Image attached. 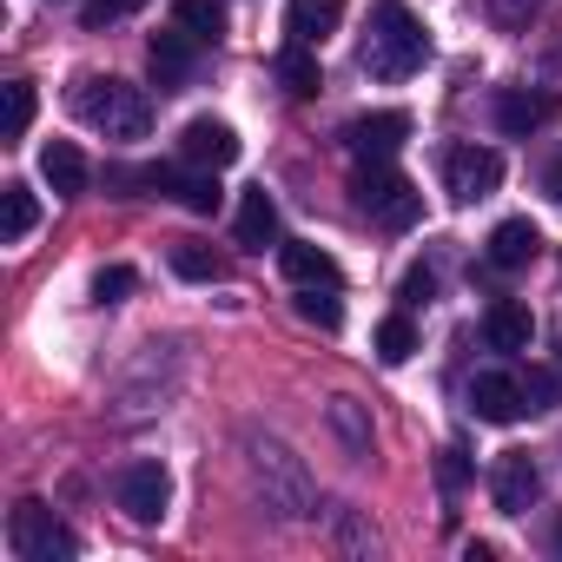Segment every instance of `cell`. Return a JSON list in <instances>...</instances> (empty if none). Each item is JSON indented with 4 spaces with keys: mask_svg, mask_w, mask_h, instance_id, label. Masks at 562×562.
Masks as SVG:
<instances>
[{
    "mask_svg": "<svg viewBox=\"0 0 562 562\" xmlns=\"http://www.w3.org/2000/svg\"><path fill=\"white\" fill-rule=\"evenodd\" d=\"M424 60H430V34H424V21L404 8V0H378L371 21H364L358 67H364L371 80H411V74H424Z\"/></svg>",
    "mask_w": 562,
    "mask_h": 562,
    "instance_id": "cell-1",
    "label": "cell"
},
{
    "mask_svg": "<svg viewBox=\"0 0 562 562\" xmlns=\"http://www.w3.org/2000/svg\"><path fill=\"white\" fill-rule=\"evenodd\" d=\"M74 113L93 126V133H106V139H146L153 133V100L133 87V80H100V74H87L80 87H74Z\"/></svg>",
    "mask_w": 562,
    "mask_h": 562,
    "instance_id": "cell-2",
    "label": "cell"
},
{
    "mask_svg": "<svg viewBox=\"0 0 562 562\" xmlns=\"http://www.w3.org/2000/svg\"><path fill=\"white\" fill-rule=\"evenodd\" d=\"M245 463H251V476H258V490L278 516H318V490H312L305 463L278 437H245Z\"/></svg>",
    "mask_w": 562,
    "mask_h": 562,
    "instance_id": "cell-3",
    "label": "cell"
},
{
    "mask_svg": "<svg viewBox=\"0 0 562 562\" xmlns=\"http://www.w3.org/2000/svg\"><path fill=\"white\" fill-rule=\"evenodd\" d=\"M351 199L364 218H378L384 232H411L424 218V192L391 166V159H358V179H351Z\"/></svg>",
    "mask_w": 562,
    "mask_h": 562,
    "instance_id": "cell-4",
    "label": "cell"
},
{
    "mask_svg": "<svg viewBox=\"0 0 562 562\" xmlns=\"http://www.w3.org/2000/svg\"><path fill=\"white\" fill-rule=\"evenodd\" d=\"M8 549H14L21 562H74V555H80V536H74L41 496H27V503L8 509Z\"/></svg>",
    "mask_w": 562,
    "mask_h": 562,
    "instance_id": "cell-5",
    "label": "cell"
},
{
    "mask_svg": "<svg viewBox=\"0 0 562 562\" xmlns=\"http://www.w3.org/2000/svg\"><path fill=\"white\" fill-rule=\"evenodd\" d=\"M503 186V153L496 146H450L443 153V192L457 205H476Z\"/></svg>",
    "mask_w": 562,
    "mask_h": 562,
    "instance_id": "cell-6",
    "label": "cell"
},
{
    "mask_svg": "<svg viewBox=\"0 0 562 562\" xmlns=\"http://www.w3.org/2000/svg\"><path fill=\"white\" fill-rule=\"evenodd\" d=\"M199 34H186V27H166V34H153L146 41V67H153V87L159 93H179L192 74H199Z\"/></svg>",
    "mask_w": 562,
    "mask_h": 562,
    "instance_id": "cell-7",
    "label": "cell"
},
{
    "mask_svg": "<svg viewBox=\"0 0 562 562\" xmlns=\"http://www.w3.org/2000/svg\"><path fill=\"white\" fill-rule=\"evenodd\" d=\"M166 503H172V476H166V463L139 457V463L120 470V509H126L133 522H159Z\"/></svg>",
    "mask_w": 562,
    "mask_h": 562,
    "instance_id": "cell-8",
    "label": "cell"
},
{
    "mask_svg": "<svg viewBox=\"0 0 562 562\" xmlns=\"http://www.w3.org/2000/svg\"><path fill=\"white\" fill-rule=\"evenodd\" d=\"M555 93L549 87H503L496 93V133L503 139H529V133H542L549 120H555Z\"/></svg>",
    "mask_w": 562,
    "mask_h": 562,
    "instance_id": "cell-9",
    "label": "cell"
},
{
    "mask_svg": "<svg viewBox=\"0 0 562 562\" xmlns=\"http://www.w3.org/2000/svg\"><path fill=\"white\" fill-rule=\"evenodd\" d=\"M404 139H411V113H397V106H384V113H358V120L345 126V146H351L358 159H391Z\"/></svg>",
    "mask_w": 562,
    "mask_h": 562,
    "instance_id": "cell-10",
    "label": "cell"
},
{
    "mask_svg": "<svg viewBox=\"0 0 562 562\" xmlns=\"http://www.w3.org/2000/svg\"><path fill=\"white\" fill-rule=\"evenodd\" d=\"M179 159L218 172V166L238 159V133H232L225 120H212V113H205V120H186V133H179Z\"/></svg>",
    "mask_w": 562,
    "mask_h": 562,
    "instance_id": "cell-11",
    "label": "cell"
},
{
    "mask_svg": "<svg viewBox=\"0 0 562 562\" xmlns=\"http://www.w3.org/2000/svg\"><path fill=\"white\" fill-rule=\"evenodd\" d=\"M536 490H542V476H536L529 450H503V457H496V476H490L496 509H503V516H522V509L536 503Z\"/></svg>",
    "mask_w": 562,
    "mask_h": 562,
    "instance_id": "cell-12",
    "label": "cell"
},
{
    "mask_svg": "<svg viewBox=\"0 0 562 562\" xmlns=\"http://www.w3.org/2000/svg\"><path fill=\"white\" fill-rule=\"evenodd\" d=\"M470 411H476L483 424H516V417L529 411V397H522V384H516L509 371H483V378L470 384Z\"/></svg>",
    "mask_w": 562,
    "mask_h": 562,
    "instance_id": "cell-13",
    "label": "cell"
},
{
    "mask_svg": "<svg viewBox=\"0 0 562 562\" xmlns=\"http://www.w3.org/2000/svg\"><path fill=\"white\" fill-rule=\"evenodd\" d=\"M345 21V0H285V34L299 47H325Z\"/></svg>",
    "mask_w": 562,
    "mask_h": 562,
    "instance_id": "cell-14",
    "label": "cell"
},
{
    "mask_svg": "<svg viewBox=\"0 0 562 562\" xmlns=\"http://www.w3.org/2000/svg\"><path fill=\"white\" fill-rule=\"evenodd\" d=\"M41 179L54 186V199H80L87 192V159L74 139H47L41 146Z\"/></svg>",
    "mask_w": 562,
    "mask_h": 562,
    "instance_id": "cell-15",
    "label": "cell"
},
{
    "mask_svg": "<svg viewBox=\"0 0 562 562\" xmlns=\"http://www.w3.org/2000/svg\"><path fill=\"white\" fill-rule=\"evenodd\" d=\"M536 251H542V232H536L529 218H503V225L490 232V265H496V271H522Z\"/></svg>",
    "mask_w": 562,
    "mask_h": 562,
    "instance_id": "cell-16",
    "label": "cell"
},
{
    "mask_svg": "<svg viewBox=\"0 0 562 562\" xmlns=\"http://www.w3.org/2000/svg\"><path fill=\"white\" fill-rule=\"evenodd\" d=\"M483 338L496 345V351H529V338H536V318H529V305H516V299H496L490 305V318H483Z\"/></svg>",
    "mask_w": 562,
    "mask_h": 562,
    "instance_id": "cell-17",
    "label": "cell"
},
{
    "mask_svg": "<svg viewBox=\"0 0 562 562\" xmlns=\"http://www.w3.org/2000/svg\"><path fill=\"white\" fill-rule=\"evenodd\" d=\"M278 265H285V278L292 285H338V258L331 251H318V245H305V238H292V245H278Z\"/></svg>",
    "mask_w": 562,
    "mask_h": 562,
    "instance_id": "cell-18",
    "label": "cell"
},
{
    "mask_svg": "<svg viewBox=\"0 0 562 562\" xmlns=\"http://www.w3.org/2000/svg\"><path fill=\"white\" fill-rule=\"evenodd\" d=\"M271 238H278V205H271L265 186H251V192L238 199V245H245V251H265Z\"/></svg>",
    "mask_w": 562,
    "mask_h": 562,
    "instance_id": "cell-19",
    "label": "cell"
},
{
    "mask_svg": "<svg viewBox=\"0 0 562 562\" xmlns=\"http://www.w3.org/2000/svg\"><path fill=\"white\" fill-rule=\"evenodd\" d=\"M278 80H285V93H299V100H312L318 87H325V74H318V47H285L278 54Z\"/></svg>",
    "mask_w": 562,
    "mask_h": 562,
    "instance_id": "cell-20",
    "label": "cell"
},
{
    "mask_svg": "<svg viewBox=\"0 0 562 562\" xmlns=\"http://www.w3.org/2000/svg\"><path fill=\"white\" fill-rule=\"evenodd\" d=\"M172 271L192 278V285H218V278H225V258H218L212 245H199V238H179V245H172Z\"/></svg>",
    "mask_w": 562,
    "mask_h": 562,
    "instance_id": "cell-21",
    "label": "cell"
},
{
    "mask_svg": "<svg viewBox=\"0 0 562 562\" xmlns=\"http://www.w3.org/2000/svg\"><path fill=\"white\" fill-rule=\"evenodd\" d=\"M34 218H41V205H34L27 186H8V192H0V238H8V245H21V238L34 232Z\"/></svg>",
    "mask_w": 562,
    "mask_h": 562,
    "instance_id": "cell-22",
    "label": "cell"
},
{
    "mask_svg": "<svg viewBox=\"0 0 562 562\" xmlns=\"http://www.w3.org/2000/svg\"><path fill=\"white\" fill-rule=\"evenodd\" d=\"M299 318H305V325H318V331H338V325H345L338 285H299Z\"/></svg>",
    "mask_w": 562,
    "mask_h": 562,
    "instance_id": "cell-23",
    "label": "cell"
},
{
    "mask_svg": "<svg viewBox=\"0 0 562 562\" xmlns=\"http://www.w3.org/2000/svg\"><path fill=\"white\" fill-rule=\"evenodd\" d=\"M172 14H179V27H186V34H199L205 47L225 34V8H218V0H179Z\"/></svg>",
    "mask_w": 562,
    "mask_h": 562,
    "instance_id": "cell-24",
    "label": "cell"
},
{
    "mask_svg": "<svg viewBox=\"0 0 562 562\" xmlns=\"http://www.w3.org/2000/svg\"><path fill=\"white\" fill-rule=\"evenodd\" d=\"M411 351H417V325H411V312L384 318V325H378V358H384V364H404Z\"/></svg>",
    "mask_w": 562,
    "mask_h": 562,
    "instance_id": "cell-25",
    "label": "cell"
},
{
    "mask_svg": "<svg viewBox=\"0 0 562 562\" xmlns=\"http://www.w3.org/2000/svg\"><path fill=\"white\" fill-rule=\"evenodd\" d=\"M133 285H139L133 265H100V271H93V305H120Z\"/></svg>",
    "mask_w": 562,
    "mask_h": 562,
    "instance_id": "cell-26",
    "label": "cell"
},
{
    "mask_svg": "<svg viewBox=\"0 0 562 562\" xmlns=\"http://www.w3.org/2000/svg\"><path fill=\"white\" fill-rule=\"evenodd\" d=\"M331 424L345 430V443H351L358 457H371V424H364V411H358V397H338V404H331Z\"/></svg>",
    "mask_w": 562,
    "mask_h": 562,
    "instance_id": "cell-27",
    "label": "cell"
},
{
    "mask_svg": "<svg viewBox=\"0 0 562 562\" xmlns=\"http://www.w3.org/2000/svg\"><path fill=\"white\" fill-rule=\"evenodd\" d=\"M34 126V80H8V139H27Z\"/></svg>",
    "mask_w": 562,
    "mask_h": 562,
    "instance_id": "cell-28",
    "label": "cell"
},
{
    "mask_svg": "<svg viewBox=\"0 0 562 562\" xmlns=\"http://www.w3.org/2000/svg\"><path fill=\"white\" fill-rule=\"evenodd\" d=\"M146 0H87V34H100V27H113V21H126V14H139Z\"/></svg>",
    "mask_w": 562,
    "mask_h": 562,
    "instance_id": "cell-29",
    "label": "cell"
},
{
    "mask_svg": "<svg viewBox=\"0 0 562 562\" xmlns=\"http://www.w3.org/2000/svg\"><path fill=\"white\" fill-rule=\"evenodd\" d=\"M536 8H542V0H483V14H490L496 27H522Z\"/></svg>",
    "mask_w": 562,
    "mask_h": 562,
    "instance_id": "cell-30",
    "label": "cell"
},
{
    "mask_svg": "<svg viewBox=\"0 0 562 562\" xmlns=\"http://www.w3.org/2000/svg\"><path fill=\"white\" fill-rule=\"evenodd\" d=\"M437 483H443V490H450V496H457V490H463V483H470V457H463V450H457V443H450V450H443V457H437Z\"/></svg>",
    "mask_w": 562,
    "mask_h": 562,
    "instance_id": "cell-31",
    "label": "cell"
},
{
    "mask_svg": "<svg viewBox=\"0 0 562 562\" xmlns=\"http://www.w3.org/2000/svg\"><path fill=\"white\" fill-rule=\"evenodd\" d=\"M522 397H529V411H549V404L562 397V384H555V371H529V384H522Z\"/></svg>",
    "mask_w": 562,
    "mask_h": 562,
    "instance_id": "cell-32",
    "label": "cell"
},
{
    "mask_svg": "<svg viewBox=\"0 0 562 562\" xmlns=\"http://www.w3.org/2000/svg\"><path fill=\"white\" fill-rule=\"evenodd\" d=\"M430 292H437V278L417 265V271H404V312H417V305H430Z\"/></svg>",
    "mask_w": 562,
    "mask_h": 562,
    "instance_id": "cell-33",
    "label": "cell"
},
{
    "mask_svg": "<svg viewBox=\"0 0 562 562\" xmlns=\"http://www.w3.org/2000/svg\"><path fill=\"white\" fill-rule=\"evenodd\" d=\"M542 192H549V205H562V153L542 166Z\"/></svg>",
    "mask_w": 562,
    "mask_h": 562,
    "instance_id": "cell-34",
    "label": "cell"
},
{
    "mask_svg": "<svg viewBox=\"0 0 562 562\" xmlns=\"http://www.w3.org/2000/svg\"><path fill=\"white\" fill-rule=\"evenodd\" d=\"M549 542H555V549H562V509H555V529H549Z\"/></svg>",
    "mask_w": 562,
    "mask_h": 562,
    "instance_id": "cell-35",
    "label": "cell"
}]
</instances>
